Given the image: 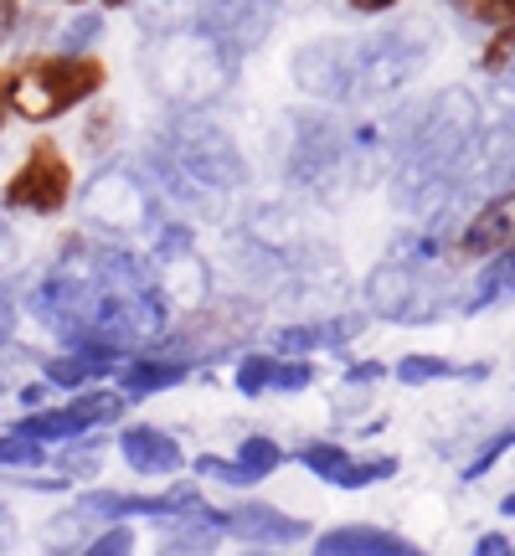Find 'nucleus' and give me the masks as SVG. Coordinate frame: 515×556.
Masks as SVG:
<instances>
[{"mask_svg":"<svg viewBox=\"0 0 515 556\" xmlns=\"http://www.w3.org/2000/svg\"><path fill=\"white\" fill-rule=\"evenodd\" d=\"M135 170L150 180L165 212L176 217H217L233 197L248 191V155L233 139V129L212 119L206 109H165V119L150 129Z\"/></svg>","mask_w":515,"mask_h":556,"instance_id":"obj_1","label":"nucleus"},{"mask_svg":"<svg viewBox=\"0 0 515 556\" xmlns=\"http://www.w3.org/2000/svg\"><path fill=\"white\" fill-rule=\"evenodd\" d=\"M238 67L242 62L212 31H165V37H145L139 47L145 88L165 109H217L233 93Z\"/></svg>","mask_w":515,"mask_h":556,"instance_id":"obj_2","label":"nucleus"},{"mask_svg":"<svg viewBox=\"0 0 515 556\" xmlns=\"http://www.w3.org/2000/svg\"><path fill=\"white\" fill-rule=\"evenodd\" d=\"M103 83H109V67L99 58L41 52V58H26L5 73V114L26 124H52L83 109L88 99H99Z\"/></svg>","mask_w":515,"mask_h":556,"instance_id":"obj_3","label":"nucleus"},{"mask_svg":"<svg viewBox=\"0 0 515 556\" xmlns=\"http://www.w3.org/2000/svg\"><path fill=\"white\" fill-rule=\"evenodd\" d=\"M351 165V135L325 109H289L278 124V170L299 197H325Z\"/></svg>","mask_w":515,"mask_h":556,"instance_id":"obj_4","label":"nucleus"},{"mask_svg":"<svg viewBox=\"0 0 515 556\" xmlns=\"http://www.w3.org/2000/svg\"><path fill=\"white\" fill-rule=\"evenodd\" d=\"M78 212L83 222L103 232V238H150V227L165 217L160 197L150 191V180L139 176L135 165H99L93 176L83 180L78 191Z\"/></svg>","mask_w":515,"mask_h":556,"instance_id":"obj_5","label":"nucleus"},{"mask_svg":"<svg viewBox=\"0 0 515 556\" xmlns=\"http://www.w3.org/2000/svg\"><path fill=\"white\" fill-rule=\"evenodd\" d=\"M124 413H129V397H124L120 387H83V392H73L67 402H47V407H37V413H21L16 422H11V433L26 438V443H73V438L83 433H103V428H114V422H124Z\"/></svg>","mask_w":515,"mask_h":556,"instance_id":"obj_6","label":"nucleus"},{"mask_svg":"<svg viewBox=\"0 0 515 556\" xmlns=\"http://www.w3.org/2000/svg\"><path fill=\"white\" fill-rule=\"evenodd\" d=\"M73 197H78L73 160L62 155V144H52V139H37V144L21 155L16 170L5 176L0 206H5V212H26V217H62Z\"/></svg>","mask_w":515,"mask_h":556,"instance_id":"obj_7","label":"nucleus"},{"mask_svg":"<svg viewBox=\"0 0 515 556\" xmlns=\"http://www.w3.org/2000/svg\"><path fill=\"white\" fill-rule=\"evenodd\" d=\"M361 52H366V37H310L289 58L294 88L315 103H356Z\"/></svg>","mask_w":515,"mask_h":556,"instance_id":"obj_8","label":"nucleus"},{"mask_svg":"<svg viewBox=\"0 0 515 556\" xmlns=\"http://www.w3.org/2000/svg\"><path fill=\"white\" fill-rule=\"evenodd\" d=\"M366 309L377 319H397V325H428L438 315V289L434 278L417 263H381L366 274Z\"/></svg>","mask_w":515,"mask_h":556,"instance_id":"obj_9","label":"nucleus"},{"mask_svg":"<svg viewBox=\"0 0 515 556\" xmlns=\"http://www.w3.org/2000/svg\"><path fill=\"white\" fill-rule=\"evenodd\" d=\"M222 531H227V541H242V546L289 552L299 541H310V520L289 516L268 500H233V505H222Z\"/></svg>","mask_w":515,"mask_h":556,"instance_id":"obj_10","label":"nucleus"},{"mask_svg":"<svg viewBox=\"0 0 515 556\" xmlns=\"http://www.w3.org/2000/svg\"><path fill=\"white\" fill-rule=\"evenodd\" d=\"M294 464L310 469L319 484H336V490H366V484L397 475V458H356L346 443H330V438H304L294 448Z\"/></svg>","mask_w":515,"mask_h":556,"instance_id":"obj_11","label":"nucleus"},{"mask_svg":"<svg viewBox=\"0 0 515 556\" xmlns=\"http://www.w3.org/2000/svg\"><path fill=\"white\" fill-rule=\"evenodd\" d=\"M155 289H160V299H165L171 319L197 315V309H206V304L217 299L212 258H206L201 248H191V253H176V258L155 263Z\"/></svg>","mask_w":515,"mask_h":556,"instance_id":"obj_12","label":"nucleus"},{"mask_svg":"<svg viewBox=\"0 0 515 556\" xmlns=\"http://www.w3.org/2000/svg\"><path fill=\"white\" fill-rule=\"evenodd\" d=\"M315 381V361L299 356H274V351H242L238 371H233V387H238L248 402L258 397H294Z\"/></svg>","mask_w":515,"mask_h":556,"instance_id":"obj_13","label":"nucleus"},{"mask_svg":"<svg viewBox=\"0 0 515 556\" xmlns=\"http://www.w3.org/2000/svg\"><path fill=\"white\" fill-rule=\"evenodd\" d=\"M114 443H120V458L129 464V475L139 479H176L191 464L180 438L171 428H160V422H129V428H120Z\"/></svg>","mask_w":515,"mask_h":556,"instance_id":"obj_14","label":"nucleus"},{"mask_svg":"<svg viewBox=\"0 0 515 556\" xmlns=\"http://www.w3.org/2000/svg\"><path fill=\"white\" fill-rule=\"evenodd\" d=\"M459 253H464V258H500V253H515V191L490 197L475 217L464 222Z\"/></svg>","mask_w":515,"mask_h":556,"instance_id":"obj_15","label":"nucleus"},{"mask_svg":"<svg viewBox=\"0 0 515 556\" xmlns=\"http://www.w3.org/2000/svg\"><path fill=\"white\" fill-rule=\"evenodd\" d=\"M238 232H248L258 248H268V253H278V258H289L299 242L310 238V232H304V217H299V206H294V197H274V201H258V206H248Z\"/></svg>","mask_w":515,"mask_h":556,"instance_id":"obj_16","label":"nucleus"},{"mask_svg":"<svg viewBox=\"0 0 515 556\" xmlns=\"http://www.w3.org/2000/svg\"><path fill=\"white\" fill-rule=\"evenodd\" d=\"M227 541L222 531V505H191L186 516L160 520V552L165 556H217V546Z\"/></svg>","mask_w":515,"mask_h":556,"instance_id":"obj_17","label":"nucleus"},{"mask_svg":"<svg viewBox=\"0 0 515 556\" xmlns=\"http://www.w3.org/2000/svg\"><path fill=\"white\" fill-rule=\"evenodd\" d=\"M310 556H423V546H413L407 536H397L387 526H330V531H319Z\"/></svg>","mask_w":515,"mask_h":556,"instance_id":"obj_18","label":"nucleus"},{"mask_svg":"<svg viewBox=\"0 0 515 556\" xmlns=\"http://www.w3.org/2000/svg\"><path fill=\"white\" fill-rule=\"evenodd\" d=\"M361 330L356 315H336V319H289V325H274L268 330V345L274 356H299L310 361L315 351H336Z\"/></svg>","mask_w":515,"mask_h":556,"instance_id":"obj_19","label":"nucleus"},{"mask_svg":"<svg viewBox=\"0 0 515 556\" xmlns=\"http://www.w3.org/2000/svg\"><path fill=\"white\" fill-rule=\"evenodd\" d=\"M197 377V366L191 361L171 356V351H139V356H129L114 371V381H120V392L129 402H145L155 397V392H171V387H180V381Z\"/></svg>","mask_w":515,"mask_h":556,"instance_id":"obj_20","label":"nucleus"},{"mask_svg":"<svg viewBox=\"0 0 515 556\" xmlns=\"http://www.w3.org/2000/svg\"><path fill=\"white\" fill-rule=\"evenodd\" d=\"M99 531H103V520L93 516L83 500H73V505H62L58 516L41 520V552L47 556H78Z\"/></svg>","mask_w":515,"mask_h":556,"instance_id":"obj_21","label":"nucleus"},{"mask_svg":"<svg viewBox=\"0 0 515 556\" xmlns=\"http://www.w3.org/2000/svg\"><path fill=\"white\" fill-rule=\"evenodd\" d=\"M103 458H109V438L83 433V438H73V443H58L47 464H52V475H62L67 484H88V479H99Z\"/></svg>","mask_w":515,"mask_h":556,"instance_id":"obj_22","label":"nucleus"},{"mask_svg":"<svg viewBox=\"0 0 515 556\" xmlns=\"http://www.w3.org/2000/svg\"><path fill=\"white\" fill-rule=\"evenodd\" d=\"M103 37H109V21H103V11L78 5L73 16L58 21V31H52V52H62V58H93V52L103 47Z\"/></svg>","mask_w":515,"mask_h":556,"instance_id":"obj_23","label":"nucleus"},{"mask_svg":"<svg viewBox=\"0 0 515 556\" xmlns=\"http://www.w3.org/2000/svg\"><path fill=\"white\" fill-rule=\"evenodd\" d=\"M120 139H124L120 109H114V103H93V109H88V119H83V129H78V150L88 160L109 165V155H120Z\"/></svg>","mask_w":515,"mask_h":556,"instance_id":"obj_24","label":"nucleus"},{"mask_svg":"<svg viewBox=\"0 0 515 556\" xmlns=\"http://www.w3.org/2000/svg\"><path fill=\"white\" fill-rule=\"evenodd\" d=\"M233 464H238L253 484H263V479H274L278 469L289 464V454H284V443H274L268 433H248L238 448H233Z\"/></svg>","mask_w":515,"mask_h":556,"instance_id":"obj_25","label":"nucleus"},{"mask_svg":"<svg viewBox=\"0 0 515 556\" xmlns=\"http://www.w3.org/2000/svg\"><path fill=\"white\" fill-rule=\"evenodd\" d=\"M41 464H47V448H41V443H26V438H16L11 428L0 433V475H37Z\"/></svg>","mask_w":515,"mask_h":556,"instance_id":"obj_26","label":"nucleus"},{"mask_svg":"<svg viewBox=\"0 0 515 556\" xmlns=\"http://www.w3.org/2000/svg\"><path fill=\"white\" fill-rule=\"evenodd\" d=\"M191 469H197V479L201 484H222V490H253V479L242 475L233 458H222V454H201V458H191Z\"/></svg>","mask_w":515,"mask_h":556,"instance_id":"obj_27","label":"nucleus"},{"mask_svg":"<svg viewBox=\"0 0 515 556\" xmlns=\"http://www.w3.org/2000/svg\"><path fill=\"white\" fill-rule=\"evenodd\" d=\"M392 377L402 387H423V381H443V377H459L454 361H438V356H402L392 366Z\"/></svg>","mask_w":515,"mask_h":556,"instance_id":"obj_28","label":"nucleus"},{"mask_svg":"<svg viewBox=\"0 0 515 556\" xmlns=\"http://www.w3.org/2000/svg\"><path fill=\"white\" fill-rule=\"evenodd\" d=\"M78 556H135V526L120 520V526H103L99 536L88 541Z\"/></svg>","mask_w":515,"mask_h":556,"instance_id":"obj_29","label":"nucleus"},{"mask_svg":"<svg viewBox=\"0 0 515 556\" xmlns=\"http://www.w3.org/2000/svg\"><path fill=\"white\" fill-rule=\"evenodd\" d=\"M459 11L464 16H475L485 21V26H515V0H459Z\"/></svg>","mask_w":515,"mask_h":556,"instance_id":"obj_30","label":"nucleus"},{"mask_svg":"<svg viewBox=\"0 0 515 556\" xmlns=\"http://www.w3.org/2000/svg\"><path fill=\"white\" fill-rule=\"evenodd\" d=\"M26 263V242H21V232L5 222V206H0V278H11Z\"/></svg>","mask_w":515,"mask_h":556,"instance_id":"obj_31","label":"nucleus"},{"mask_svg":"<svg viewBox=\"0 0 515 556\" xmlns=\"http://www.w3.org/2000/svg\"><path fill=\"white\" fill-rule=\"evenodd\" d=\"M21 325V294L11 289V278H0V340H16Z\"/></svg>","mask_w":515,"mask_h":556,"instance_id":"obj_32","label":"nucleus"},{"mask_svg":"<svg viewBox=\"0 0 515 556\" xmlns=\"http://www.w3.org/2000/svg\"><path fill=\"white\" fill-rule=\"evenodd\" d=\"M21 0H0V47H11L16 41V26H21Z\"/></svg>","mask_w":515,"mask_h":556,"instance_id":"obj_33","label":"nucleus"},{"mask_svg":"<svg viewBox=\"0 0 515 556\" xmlns=\"http://www.w3.org/2000/svg\"><path fill=\"white\" fill-rule=\"evenodd\" d=\"M16 402H26V413H37V407H47V402H52V387H47V381L16 387Z\"/></svg>","mask_w":515,"mask_h":556,"instance_id":"obj_34","label":"nucleus"},{"mask_svg":"<svg viewBox=\"0 0 515 556\" xmlns=\"http://www.w3.org/2000/svg\"><path fill=\"white\" fill-rule=\"evenodd\" d=\"M475 556H515V546L500 531H490V536H479L475 541Z\"/></svg>","mask_w":515,"mask_h":556,"instance_id":"obj_35","label":"nucleus"},{"mask_svg":"<svg viewBox=\"0 0 515 556\" xmlns=\"http://www.w3.org/2000/svg\"><path fill=\"white\" fill-rule=\"evenodd\" d=\"M346 5H351L356 16H381V11H392L397 0H346Z\"/></svg>","mask_w":515,"mask_h":556,"instance_id":"obj_36","label":"nucleus"},{"mask_svg":"<svg viewBox=\"0 0 515 556\" xmlns=\"http://www.w3.org/2000/svg\"><path fill=\"white\" fill-rule=\"evenodd\" d=\"M0 541H11V505L0 500Z\"/></svg>","mask_w":515,"mask_h":556,"instance_id":"obj_37","label":"nucleus"},{"mask_svg":"<svg viewBox=\"0 0 515 556\" xmlns=\"http://www.w3.org/2000/svg\"><path fill=\"white\" fill-rule=\"evenodd\" d=\"M5 119H11V114H5V73H0V129H5Z\"/></svg>","mask_w":515,"mask_h":556,"instance_id":"obj_38","label":"nucleus"},{"mask_svg":"<svg viewBox=\"0 0 515 556\" xmlns=\"http://www.w3.org/2000/svg\"><path fill=\"white\" fill-rule=\"evenodd\" d=\"M233 556H284V552H263V546H242V552H233Z\"/></svg>","mask_w":515,"mask_h":556,"instance_id":"obj_39","label":"nucleus"},{"mask_svg":"<svg viewBox=\"0 0 515 556\" xmlns=\"http://www.w3.org/2000/svg\"><path fill=\"white\" fill-rule=\"evenodd\" d=\"M500 510H505V516H515V490H511L505 500H500Z\"/></svg>","mask_w":515,"mask_h":556,"instance_id":"obj_40","label":"nucleus"},{"mask_svg":"<svg viewBox=\"0 0 515 556\" xmlns=\"http://www.w3.org/2000/svg\"><path fill=\"white\" fill-rule=\"evenodd\" d=\"M120 5H129V0H99V11H120Z\"/></svg>","mask_w":515,"mask_h":556,"instance_id":"obj_41","label":"nucleus"},{"mask_svg":"<svg viewBox=\"0 0 515 556\" xmlns=\"http://www.w3.org/2000/svg\"><path fill=\"white\" fill-rule=\"evenodd\" d=\"M160 556H165V552H160Z\"/></svg>","mask_w":515,"mask_h":556,"instance_id":"obj_42","label":"nucleus"}]
</instances>
